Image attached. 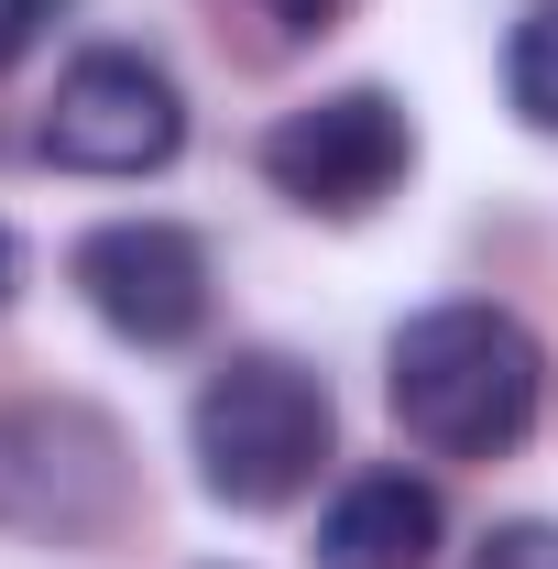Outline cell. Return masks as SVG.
<instances>
[{
	"label": "cell",
	"instance_id": "cell-1",
	"mask_svg": "<svg viewBox=\"0 0 558 569\" xmlns=\"http://www.w3.org/2000/svg\"><path fill=\"white\" fill-rule=\"evenodd\" d=\"M383 406L427 460H504V449H526V427L548 406V351H537V329L515 307L449 296V307L395 329Z\"/></svg>",
	"mask_w": 558,
	"mask_h": 569
},
{
	"label": "cell",
	"instance_id": "cell-2",
	"mask_svg": "<svg viewBox=\"0 0 558 569\" xmlns=\"http://www.w3.org/2000/svg\"><path fill=\"white\" fill-rule=\"evenodd\" d=\"M329 438H340V406L307 361L285 351H230L198 383L187 406V449H198V482L241 515H275L296 503L318 471H329Z\"/></svg>",
	"mask_w": 558,
	"mask_h": 569
},
{
	"label": "cell",
	"instance_id": "cell-3",
	"mask_svg": "<svg viewBox=\"0 0 558 569\" xmlns=\"http://www.w3.org/2000/svg\"><path fill=\"white\" fill-rule=\"evenodd\" d=\"M406 164H417V121L395 88H329L263 132L275 198H296L307 219H372L406 187Z\"/></svg>",
	"mask_w": 558,
	"mask_h": 569
},
{
	"label": "cell",
	"instance_id": "cell-4",
	"mask_svg": "<svg viewBox=\"0 0 558 569\" xmlns=\"http://www.w3.org/2000/svg\"><path fill=\"white\" fill-rule=\"evenodd\" d=\"M44 164H67V176H165L176 153H187V99H176V77L132 56V44H99V56H77L56 77V99H44Z\"/></svg>",
	"mask_w": 558,
	"mask_h": 569
},
{
	"label": "cell",
	"instance_id": "cell-5",
	"mask_svg": "<svg viewBox=\"0 0 558 569\" xmlns=\"http://www.w3.org/2000/svg\"><path fill=\"white\" fill-rule=\"evenodd\" d=\"M67 274L88 296V318L121 329L132 351H176L209 329V241L176 219H99Z\"/></svg>",
	"mask_w": 558,
	"mask_h": 569
},
{
	"label": "cell",
	"instance_id": "cell-6",
	"mask_svg": "<svg viewBox=\"0 0 558 569\" xmlns=\"http://www.w3.org/2000/svg\"><path fill=\"white\" fill-rule=\"evenodd\" d=\"M449 537V503L417 471H361L318 515V569H427Z\"/></svg>",
	"mask_w": 558,
	"mask_h": 569
},
{
	"label": "cell",
	"instance_id": "cell-7",
	"mask_svg": "<svg viewBox=\"0 0 558 569\" xmlns=\"http://www.w3.org/2000/svg\"><path fill=\"white\" fill-rule=\"evenodd\" d=\"M504 88H515V121L558 142V0H537L504 44Z\"/></svg>",
	"mask_w": 558,
	"mask_h": 569
},
{
	"label": "cell",
	"instance_id": "cell-8",
	"mask_svg": "<svg viewBox=\"0 0 558 569\" xmlns=\"http://www.w3.org/2000/svg\"><path fill=\"white\" fill-rule=\"evenodd\" d=\"M471 569H558V526L515 515V526H492L482 548H471Z\"/></svg>",
	"mask_w": 558,
	"mask_h": 569
},
{
	"label": "cell",
	"instance_id": "cell-9",
	"mask_svg": "<svg viewBox=\"0 0 558 569\" xmlns=\"http://www.w3.org/2000/svg\"><path fill=\"white\" fill-rule=\"evenodd\" d=\"M56 11H67V0H0V67H22V56L56 33Z\"/></svg>",
	"mask_w": 558,
	"mask_h": 569
},
{
	"label": "cell",
	"instance_id": "cell-10",
	"mask_svg": "<svg viewBox=\"0 0 558 569\" xmlns=\"http://www.w3.org/2000/svg\"><path fill=\"white\" fill-rule=\"evenodd\" d=\"M340 11H350V0H263V22H275V33H329Z\"/></svg>",
	"mask_w": 558,
	"mask_h": 569
},
{
	"label": "cell",
	"instance_id": "cell-11",
	"mask_svg": "<svg viewBox=\"0 0 558 569\" xmlns=\"http://www.w3.org/2000/svg\"><path fill=\"white\" fill-rule=\"evenodd\" d=\"M11 284H22V241L0 230V307H11Z\"/></svg>",
	"mask_w": 558,
	"mask_h": 569
}]
</instances>
